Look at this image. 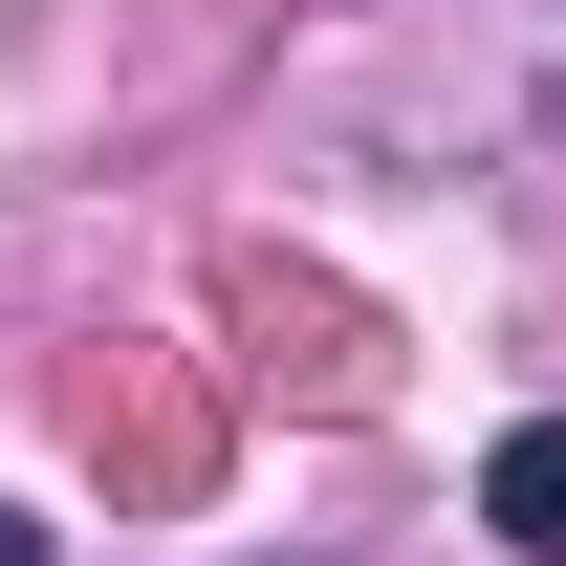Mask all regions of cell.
I'll return each instance as SVG.
<instances>
[{"mask_svg": "<svg viewBox=\"0 0 566 566\" xmlns=\"http://www.w3.org/2000/svg\"><path fill=\"white\" fill-rule=\"evenodd\" d=\"M0 566H44V523H22V501H0Z\"/></svg>", "mask_w": 566, "mask_h": 566, "instance_id": "obj_2", "label": "cell"}, {"mask_svg": "<svg viewBox=\"0 0 566 566\" xmlns=\"http://www.w3.org/2000/svg\"><path fill=\"white\" fill-rule=\"evenodd\" d=\"M480 523H501V566H566V415H523L480 458Z\"/></svg>", "mask_w": 566, "mask_h": 566, "instance_id": "obj_1", "label": "cell"}]
</instances>
